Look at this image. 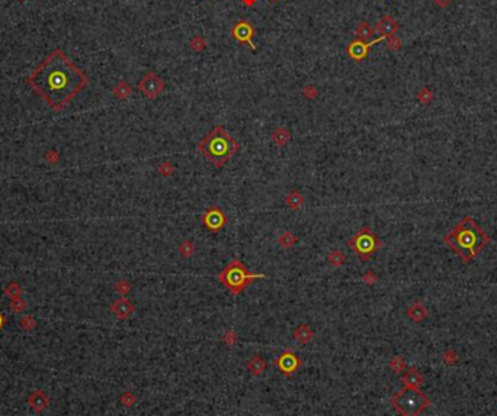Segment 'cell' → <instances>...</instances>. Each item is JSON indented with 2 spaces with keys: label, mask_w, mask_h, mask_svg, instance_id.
Here are the masks:
<instances>
[{
  "label": "cell",
  "mask_w": 497,
  "mask_h": 416,
  "mask_svg": "<svg viewBox=\"0 0 497 416\" xmlns=\"http://www.w3.org/2000/svg\"><path fill=\"white\" fill-rule=\"evenodd\" d=\"M26 83L53 111L60 112L87 86L89 78L57 48L29 74Z\"/></svg>",
  "instance_id": "1"
},
{
  "label": "cell",
  "mask_w": 497,
  "mask_h": 416,
  "mask_svg": "<svg viewBox=\"0 0 497 416\" xmlns=\"http://www.w3.org/2000/svg\"><path fill=\"white\" fill-rule=\"evenodd\" d=\"M489 241L490 237L470 216H464L458 225L443 237V242L458 255L464 264L471 263Z\"/></svg>",
  "instance_id": "2"
},
{
  "label": "cell",
  "mask_w": 497,
  "mask_h": 416,
  "mask_svg": "<svg viewBox=\"0 0 497 416\" xmlns=\"http://www.w3.org/2000/svg\"><path fill=\"white\" fill-rule=\"evenodd\" d=\"M239 148L240 144L221 125H215L198 144L199 152L217 169L224 167Z\"/></svg>",
  "instance_id": "3"
},
{
  "label": "cell",
  "mask_w": 497,
  "mask_h": 416,
  "mask_svg": "<svg viewBox=\"0 0 497 416\" xmlns=\"http://www.w3.org/2000/svg\"><path fill=\"white\" fill-rule=\"evenodd\" d=\"M263 277H265V274L250 273L248 267L243 264L240 260H233L220 271L217 279L230 295L239 296L246 290L248 284H251L254 280L263 279Z\"/></svg>",
  "instance_id": "4"
},
{
  "label": "cell",
  "mask_w": 497,
  "mask_h": 416,
  "mask_svg": "<svg viewBox=\"0 0 497 416\" xmlns=\"http://www.w3.org/2000/svg\"><path fill=\"white\" fill-rule=\"evenodd\" d=\"M391 406L403 416H417L430 406V399L420 389L403 387L391 397Z\"/></svg>",
  "instance_id": "5"
},
{
  "label": "cell",
  "mask_w": 497,
  "mask_h": 416,
  "mask_svg": "<svg viewBox=\"0 0 497 416\" xmlns=\"http://www.w3.org/2000/svg\"><path fill=\"white\" fill-rule=\"evenodd\" d=\"M383 242L369 227H362L349 239V248L358 255L361 261H369L381 249Z\"/></svg>",
  "instance_id": "6"
},
{
  "label": "cell",
  "mask_w": 497,
  "mask_h": 416,
  "mask_svg": "<svg viewBox=\"0 0 497 416\" xmlns=\"http://www.w3.org/2000/svg\"><path fill=\"white\" fill-rule=\"evenodd\" d=\"M165 87H166V84H165L163 78L157 76L152 70H149L144 74V77L138 81V90L150 100H153V99L162 95Z\"/></svg>",
  "instance_id": "7"
},
{
  "label": "cell",
  "mask_w": 497,
  "mask_h": 416,
  "mask_svg": "<svg viewBox=\"0 0 497 416\" xmlns=\"http://www.w3.org/2000/svg\"><path fill=\"white\" fill-rule=\"evenodd\" d=\"M273 364L278 367V370L285 377H291L295 371H298L301 368L303 359L300 358V356H297L295 353H292L291 350H285L278 358L273 361Z\"/></svg>",
  "instance_id": "8"
},
{
  "label": "cell",
  "mask_w": 497,
  "mask_h": 416,
  "mask_svg": "<svg viewBox=\"0 0 497 416\" xmlns=\"http://www.w3.org/2000/svg\"><path fill=\"white\" fill-rule=\"evenodd\" d=\"M384 37H380L378 39L372 41V42H366V41H361V39H353L347 47H346V54L349 56V58L355 62H362L365 58L369 56L372 47L378 42H381Z\"/></svg>",
  "instance_id": "9"
},
{
  "label": "cell",
  "mask_w": 497,
  "mask_h": 416,
  "mask_svg": "<svg viewBox=\"0 0 497 416\" xmlns=\"http://www.w3.org/2000/svg\"><path fill=\"white\" fill-rule=\"evenodd\" d=\"M201 221H202V224L205 225V228L210 231L211 234H217V232H220L223 228L226 227L227 216L224 215V212L220 208L211 206L201 216Z\"/></svg>",
  "instance_id": "10"
},
{
  "label": "cell",
  "mask_w": 497,
  "mask_h": 416,
  "mask_svg": "<svg viewBox=\"0 0 497 416\" xmlns=\"http://www.w3.org/2000/svg\"><path fill=\"white\" fill-rule=\"evenodd\" d=\"M231 35H233V38L236 39L237 42H240V44H248V47L253 51L256 50V45L253 42V38L256 35V31H254V26L248 20H239L233 26V29H231Z\"/></svg>",
  "instance_id": "11"
},
{
  "label": "cell",
  "mask_w": 497,
  "mask_h": 416,
  "mask_svg": "<svg viewBox=\"0 0 497 416\" xmlns=\"http://www.w3.org/2000/svg\"><path fill=\"white\" fill-rule=\"evenodd\" d=\"M111 310H112V313H114L118 319L124 321V319H128V318L134 313L135 306L133 304V302H130L128 299L121 297V299H118V300H115V302L112 303Z\"/></svg>",
  "instance_id": "12"
},
{
  "label": "cell",
  "mask_w": 497,
  "mask_h": 416,
  "mask_svg": "<svg viewBox=\"0 0 497 416\" xmlns=\"http://www.w3.org/2000/svg\"><path fill=\"white\" fill-rule=\"evenodd\" d=\"M399 28H400L399 22L394 19L391 15H384L383 18L380 19V22L377 23L375 31L380 32L381 37H384V38H388L391 35H396L399 32Z\"/></svg>",
  "instance_id": "13"
},
{
  "label": "cell",
  "mask_w": 497,
  "mask_h": 416,
  "mask_svg": "<svg viewBox=\"0 0 497 416\" xmlns=\"http://www.w3.org/2000/svg\"><path fill=\"white\" fill-rule=\"evenodd\" d=\"M403 384L404 387H410V389H420V386L424 383V376L421 374V371L416 370V368H410L407 370L402 377Z\"/></svg>",
  "instance_id": "14"
},
{
  "label": "cell",
  "mask_w": 497,
  "mask_h": 416,
  "mask_svg": "<svg viewBox=\"0 0 497 416\" xmlns=\"http://www.w3.org/2000/svg\"><path fill=\"white\" fill-rule=\"evenodd\" d=\"M266 367H268L266 359L263 358L262 356H257V354L251 356L248 361V370L250 371V374L254 376V377L260 376L266 370Z\"/></svg>",
  "instance_id": "15"
},
{
  "label": "cell",
  "mask_w": 497,
  "mask_h": 416,
  "mask_svg": "<svg viewBox=\"0 0 497 416\" xmlns=\"http://www.w3.org/2000/svg\"><path fill=\"white\" fill-rule=\"evenodd\" d=\"M304 202H306V199L298 189H292L285 197V203L291 210H300L304 206Z\"/></svg>",
  "instance_id": "16"
},
{
  "label": "cell",
  "mask_w": 497,
  "mask_h": 416,
  "mask_svg": "<svg viewBox=\"0 0 497 416\" xmlns=\"http://www.w3.org/2000/svg\"><path fill=\"white\" fill-rule=\"evenodd\" d=\"M292 335H294V338L295 340L298 341L300 344H308L310 341L313 340V337H314V331L308 326V325H306V323H301L294 332H292Z\"/></svg>",
  "instance_id": "17"
},
{
  "label": "cell",
  "mask_w": 497,
  "mask_h": 416,
  "mask_svg": "<svg viewBox=\"0 0 497 416\" xmlns=\"http://www.w3.org/2000/svg\"><path fill=\"white\" fill-rule=\"evenodd\" d=\"M270 139L273 141L275 145H278V147H285L288 142H289V139H291V132L288 131L287 128H284V126H278V128L272 132V135H270Z\"/></svg>",
  "instance_id": "18"
},
{
  "label": "cell",
  "mask_w": 497,
  "mask_h": 416,
  "mask_svg": "<svg viewBox=\"0 0 497 416\" xmlns=\"http://www.w3.org/2000/svg\"><path fill=\"white\" fill-rule=\"evenodd\" d=\"M407 316L413 322L419 323V322H421L427 316V310H426V307L421 303H414V304H412L407 309Z\"/></svg>",
  "instance_id": "19"
},
{
  "label": "cell",
  "mask_w": 497,
  "mask_h": 416,
  "mask_svg": "<svg viewBox=\"0 0 497 416\" xmlns=\"http://www.w3.org/2000/svg\"><path fill=\"white\" fill-rule=\"evenodd\" d=\"M375 34V29L371 26L369 22L363 20L358 25L356 31H355V35H356V39H361V41H369V39L374 37Z\"/></svg>",
  "instance_id": "20"
},
{
  "label": "cell",
  "mask_w": 497,
  "mask_h": 416,
  "mask_svg": "<svg viewBox=\"0 0 497 416\" xmlns=\"http://www.w3.org/2000/svg\"><path fill=\"white\" fill-rule=\"evenodd\" d=\"M29 405L35 409V411H42V409H45L47 406H48V397H47V395L45 393H42V392H39V390H37V392H34L32 395H31V397H29Z\"/></svg>",
  "instance_id": "21"
},
{
  "label": "cell",
  "mask_w": 497,
  "mask_h": 416,
  "mask_svg": "<svg viewBox=\"0 0 497 416\" xmlns=\"http://www.w3.org/2000/svg\"><path fill=\"white\" fill-rule=\"evenodd\" d=\"M131 92H133V89H131V86L127 81H119L112 89L114 96L118 97L119 100H127L130 97V95H131Z\"/></svg>",
  "instance_id": "22"
},
{
  "label": "cell",
  "mask_w": 497,
  "mask_h": 416,
  "mask_svg": "<svg viewBox=\"0 0 497 416\" xmlns=\"http://www.w3.org/2000/svg\"><path fill=\"white\" fill-rule=\"evenodd\" d=\"M346 260H347V255L344 254L343 251H340V249H333L327 255V261L333 265V267H340V265L346 263Z\"/></svg>",
  "instance_id": "23"
},
{
  "label": "cell",
  "mask_w": 497,
  "mask_h": 416,
  "mask_svg": "<svg viewBox=\"0 0 497 416\" xmlns=\"http://www.w3.org/2000/svg\"><path fill=\"white\" fill-rule=\"evenodd\" d=\"M278 242H279V245L282 246L284 249H289V248H292V246L298 242V238L291 231H285V232H282L279 235Z\"/></svg>",
  "instance_id": "24"
},
{
  "label": "cell",
  "mask_w": 497,
  "mask_h": 416,
  "mask_svg": "<svg viewBox=\"0 0 497 416\" xmlns=\"http://www.w3.org/2000/svg\"><path fill=\"white\" fill-rule=\"evenodd\" d=\"M196 248H195V244L189 241V239H185L180 245H179V252L183 258H189L195 254Z\"/></svg>",
  "instance_id": "25"
},
{
  "label": "cell",
  "mask_w": 497,
  "mask_h": 416,
  "mask_svg": "<svg viewBox=\"0 0 497 416\" xmlns=\"http://www.w3.org/2000/svg\"><path fill=\"white\" fill-rule=\"evenodd\" d=\"M189 47H191L195 53H202L205 50V47H207V41H205V38L202 35H195L189 41Z\"/></svg>",
  "instance_id": "26"
},
{
  "label": "cell",
  "mask_w": 497,
  "mask_h": 416,
  "mask_svg": "<svg viewBox=\"0 0 497 416\" xmlns=\"http://www.w3.org/2000/svg\"><path fill=\"white\" fill-rule=\"evenodd\" d=\"M390 367H391V370L396 374H400V373L404 371V368H406V362H404V359L402 357H394V358L390 361Z\"/></svg>",
  "instance_id": "27"
},
{
  "label": "cell",
  "mask_w": 497,
  "mask_h": 416,
  "mask_svg": "<svg viewBox=\"0 0 497 416\" xmlns=\"http://www.w3.org/2000/svg\"><path fill=\"white\" fill-rule=\"evenodd\" d=\"M417 100L423 103V105H427L433 100V93L427 89V87H421L417 93Z\"/></svg>",
  "instance_id": "28"
},
{
  "label": "cell",
  "mask_w": 497,
  "mask_h": 416,
  "mask_svg": "<svg viewBox=\"0 0 497 416\" xmlns=\"http://www.w3.org/2000/svg\"><path fill=\"white\" fill-rule=\"evenodd\" d=\"M387 39V47H388V50L390 51H399L400 48L403 47V42H402V39L399 38L397 35H391V37H388V38H385Z\"/></svg>",
  "instance_id": "29"
},
{
  "label": "cell",
  "mask_w": 497,
  "mask_h": 416,
  "mask_svg": "<svg viewBox=\"0 0 497 416\" xmlns=\"http://www.w3.org/2000/svg\"><path fill=\"white\" fill-rule=\"evenodd\" d=\"M157 171H159V174H162L163 177H170L173 173H174V167L172 166V163L163 161L162 164H159Z\"/></svg>",
  "instance_id": "30"
},
{
  "label": "cell",
  "mask_w": 497,
  "mask_h": 416,
  "mask_svg": "<svg viewBox=\"0 0 497 416\" xmlns=\"http://www.w3.org/2000/svg\"><path fill=\"white\" fill-rule=\"evenodd\" d=\"M237 341H239V337H237V334H236L234 331H227V332L223 335V342H224L226 345H229V347H233Z\"/></svg>",
  "instance_id": "31"
},
{
  "label": "cell",
  "mask_w": 497,
  "mask_h": 416,
  "mask_svg": "<svg viewBox=\"0 0 497 416\" xmlns=\"http://www.w3.org/2000/svg\"><path fill=\"white\" fill-rule=\"evenodd\" d=\"M20 287L16 283H10L7 287H6V295L9 297H18L20 295Z\"/></svg>",
  "instance_id": "32"
},
{
  "label": "cell",
  "mask_w": 497,
  "mask_h": 416,
  "mask_svg": "<svg viewBox=\"0 0 497 416\" xmlns=\"http://www.w3.org/2000/svg\"><path fill=\"white\" fill-rule=\"evenodd\" d=\"M130 290H131V286H130V283H128L127 280H121V282L118 283V286H116V292H118L121 296L128 295Z\"/></svg>",
  "instance_id": "33"
},
{
  "label": "cell",
  "mask_w": 497,
  "mask_h": 416,
  "mask_svg": "<svg viewBox=\"0 0 497 416\" xmlns=\"http://www.w3.org/2000/svg\"><path fill=\"white\" fill-rule=\"evenodd\" d=\"M135 396L133 395V393H130V392H127V393H124L122 395V397H121V402H122V405L125 406V408H131L133 405L135 403Z\"/></svg>",
  "instance_id": "34"
},
{
  "label": "cell",
  "mask_w": 497,
  "mask_h": 416,
  "mask_svg": "<svg viewBox=\"0 0 497 416\" xmlns=\"http://www.w3.org/2000/svg\"><path fill=\"white\" fill-rule=\"evenodd\" d=\"M303 93H304V97H307V99H316L317 97V95H319V90L314 87V86H307L306 89L303 90Z\"/></svg>",
  "instance_id": "35"
},
{
  "label": "cell",
  "mask_w": 497,
  "mask_h": 416,
  "mask_svg": "<svg viewBox=\"0 0 497 416\" xmlns=\"http://www.w3.org/2000/svg\"><path fill=\"white\" fill-rule=\"evenodd\" d=\"M377 274L374 273V271H368V273H365L362 276V280H363V283H366V284H374L375 282H377Z\"/></svg>",
  "instance_id": "36"
},
{
  "label": "cell",
  "mask_w": 497,
  "mask_h": 416,
  "mask_svg": "<svg viewBox=\"0 0 497 416\" xmlns=\"http://www.w3.org/2000/svg\"><path fill=\"white\" fill-rule=\"evenodd\" d=\"M10 309L13 312H22L25 309V303H23V300H20V299H15L13 302L10 303Z\"/></svg>",
  "instance_id": "37"
},
{
  "label": "cell",
  "mask_w": 497,
  "mask_h": 416,
  "mask_svg": "<svg viewBox=\"0 0 497 416\" xmlns=\"http://www.w3.org/2000/svg\"><path fill=\"white\" fill-rule=\"evenodd\" d=\"M20 326H23L25 329H31V328L35 326V321H34L31 316H26V318H23V319L20 321Z\"/></svg>",
  "instance_id": "38"
},
{
  "label": "cell",
  "mask_w": 497,
  "mask_h": 416,
  "mask_svg": "<svg viewBox=\"0 0 497 416\" xmlns=\"http://www.w3.org/2000/svg\"><path fill=\"white\" fill-rule=\"evenodd\" d=\"M433 1H435V4H436V6H439L440 9H446V7H448V6H449V4H451L454 0H433Z\"/></svg>",
  "instance_id": "39"
},
{
  "label": "cell",
  "mask_w": 497,
  "mask_h": 416,
  "mask_svg": "<svg viewBox=\"0 0 497 416\" xmlns=\"http://www.w3.org/2000/svg\"><path fill=\"white\" fill-rule=\"evenodd\" d=\"M47 158H48L51 163H56V161L58 160V155L54 151H51V152H48V154H47Z\"/></svg>",
  "instance_id": "40"
},
{
  "label": "cell",
  "mask_w": 497,
  "mask_h": 416,
  "mask_svg": "<svg viewBox=\"0 0 497 416\" xmlns=\"http://www.w3.org/2000/svg\"><path fill=\"white\" fill-rule=\"evenodd\" d=\"M242 1H243V4H245L246 7H251L257 0H242Z\"/></svg>",
  "instance_id": "41"
},
{
  "label": "cell",
  "mask_w": 497,
  "mask_h": 416,
  "mask_svg": "<svg viewBox=\"0 0 497 416\" xmlns=\"http://www.w3.org/2000/svg\"><path fill=\"white\" fill-rule=\"evenodd\" d=\"M3 325H4V318H3V315L0 313V329L3 328Z\"/></svg>",
  "instance_id": "42"
},
{
  "label": "cell",
  "mask_w": 497,
  "mask_h": 416,
  "mask_svg": "<svg viewBox=\"0 0 497 416\" xmlns=\"http://www.w3.org/2000/svg\"><path fill=\"white\" fill-rule=\"evenodd\" d=\"M273 1H275V3H278V1H279V0H273Z\"/></svg>",
  "instance_id": "43"
},
{
  "label": "cell",
  "mask_w": 497,
  "mask_h": 416,
  "mask_svg": "<svg viewBox=\"0 0 497 416\" xmlns=\"http://www.w3.org/2000/svg\"><path fill=\"white\" fill-rule=\"evenodd\" d=\"M18 1H25V0H18Z\"/></svg>",
  "instance_id": "44"
}]
</instances>
